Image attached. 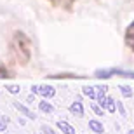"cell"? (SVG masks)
Instances as JSON below:
<instances>
[{
  "label": "cell",
  "mask_w": 134,
  "mask_h": 134,
  "mask_svg": "<svg viewBox=\"0 0 134 134\" xmlns=\"http://www.w3.org/2000/svg\"><path fill=\"white\" fill-rule=\"evenodd\" d=\"M10 56L18 65L25 66L31 59V42L23 31H14L10 40Z\"/></svg>",
  "instance_id": "cell-1"
},
{
  "label": "cell",
  "mask_w": 134,
  "mask_h": 134,
  "mask_svg": "<svg viewBox=\"0 0 134 134\" xmlns=\"http://www.w3.org/2000/svg\"><path fill=\"white\" fill-rule=\"evenodd\" d=\"M113 75H119V77H127V79H134V71H127V70H119V68L98 70L94 77H98V79H108V77H113Z\"/></svg>",
  "instance_id": "cell-2"
},
{
  "label": "cell",
  "mask_w": 134,
  "mask_h": 134,
  "mask_svg": "<svg viewBox=\"0 0 134 134\" xmlns=\"http://www.w3.org/2000/svg\"><path fill=\"white\" fill-rule=\"evenodd\" d=\"M31 92H33V94L42 96V98L51 99V98H54L56 89L52 87V85H33V87H31Z\"/></svg>",
  "instance_id": "cell-3"
},
{
  "label": "cell",
  "mask_w": 134,
  "mask_h": 134,
  "mask_svg": "<svg viewBox=\"0 0 134 134\" xmlns=\"http://www.w3.org/2000/svg\"><path fill=\"white\" fill-rule=\"evenodd\" d=\"M124 40H125V45H127V47H129V49L134 52V21L131 23L129 26H127V28H125Z\"/></svg>",
  "instance_id": "cell-4"
},
{
  "label": "cell",
  "mask_w": 134,
  "mask_h": 134,
  "mask_svg": "<svg viewBox=\"0 0 134 134\" xmlns=\"http://www.w3.org/2000/svg\"><path fill=\"white\" fill-rule=\"evenodd\" d=\"M47 2L51 5H54V7H61V9H65V10H71L77 0H47Z\"/></svg>",
  "instance_id": "cell-5"
},
{
  "label": "cell",
  "mask_w": 134,
  "mask_h": 134,
  "mask_svg": "<svg viewBox=\"0 0 134 134\" xmlns=\"http://www.w3.org/2000/svg\"><path fill=\"white\" fill-rule=\"evenodd\" d=\"M70 111L75 115V117H84V106H82V101L79 99H75L73 103L70 104Z\"/></svg>",
  "instance_id": "cell-6"
},
{
  "label": "cell",
  "mask_w": 134,
  "mask_h": 134,
  "mask_svg": "<svg viewBox=\"0 0 134 134\" xmlns=\"http://www.w3.org/2000/svg\"><path fill=\"white\" fill-rule=\"evenodd\" d=\"M14 108L16 110H19V113H23L26 117V119H30V120H35L37 119V115L33 113V111H31V110H28L25 106V104H21V103H14Z\"/></svg>",
  "instance_id": "cell-7"
},
{
  "label": "cell",
  "mask_w": 134,
  "mask_h": 134,
  "mask_svg": "<svg viewBox=\"0 0 134 134\" xmlns=\"http://www.w3.org/2000/svg\"><path fill=\"white\" fill-rule=\"evenodd\" d=\"M58 129H59L63 134H77L75 127H71V125H70L68 122H65V120H59V122H58Z\"/></svg>",
  "instance_id": "cell-8"
},
{
  "label": "cell",
  "mask_w": 134,
  "mask_h": 134,
  "mask_svg": "<svg viewBox=\"0 0 134 134\" xmlns=\"http://www.w3.org/2000/svg\"><path fill=\"white\" fill-rule=\"evenodd\" d=\"M89 129L94 131L96 134H101L104 131V127H103V124H101V122H98V120H89Z\"/></svg>",
  "instance_id": "cell-9"
},
{
  "label": "cell",
  "mask_w": 134,
  "mask_h": 134,
  "mask_svg": "<svg viewBox=\"0 0 134 134\" xmlns=\"http://www.w3.org/2000/svg\"><path fill=\"white\" fill-rule=\"evenodd\" d=\"M47 79H54V80H61V79H71V80H79V79H84V77H80V75H49Z\"/></svg>",
  "instance_id": "cell-10"
},
{
  "label": "cell",
  "mask_w": 134,
  "mask_h": 134,
  "mask_svg": "<svg viewBox=\"0 0 134 134\" xmlns=\"http://www.w3.org/2000/svg\"><path fill=\"white\" fill-rule=\"evenodd\" d=\"M38 106H40V111H44V113H52L54 111V106L51 103H47V101H40Z\"/></svg>",
  "instance_id": "cell-11"
},
{
  "label": "cell",
  "mask_w": 134,
  "mask_h": 134,
  "mask_svg": "<svg viewBox=\"0 0 134 134\" xmlns=\"http://www.w3.org/2000/svg\"><path fill=\"white\" fill-rule=\"evenodd\" d=\"M104 110H106V111H110V113H115V110H117V103H115L113 98H108V101H106V106H104Z\"/></svg>",
  "instance_id": "cell-12"
},
{
  "label": "cell",
  "mask_w": 134,
  "mask_h": 134,
  "mask_svg": "<svg viewBox=\"0 0 134 134\" xmlns=\"http://www.w3.org/2000/svg\"><path fill=\"white\" fill-rule=\"evenodd\" d=\"M9 77H12L10 75V71H9V68L4 65V63H0V79H9Z\"/></svg>",
  "instance_id": "cell-13"
},
{
  "label": "cell",
  "mask_w": 134,
  "mask_h": 134,
  "mask_svg": "<svg viewBox=\"0 0 134 134\" xmlns=\"http://www.w3.org/2000/svg\"><path fill=\"white\" fill-rule=\"evenodd\" d=\"M120 92H122L124 98H131L132 96V89H131L129 85H120Z\"/></svg>",
  "instance_id": "cell-14"
},
{
  "label": "cell",
  "mask_w": 134,
  "mask_h": 134,
  "mask_svg": "<svg viewBox=\"0 0 134 134\" xmlns=\"http://www.w3.org/2000/svg\"><path fill=\"white\" fill-rule=\"evenodd\" d=\"M96 87H84V94L85 96H89V98H92V99H96V96H98V94H96Z\"/></svg>",
  "instance_id": "cell-15"
},
{
  "label": "cell",
  "mask_w": 134,
  "mask_h": 134,
  "mask_svg": "<svg viewBox=\"0 0 134 134\" xmlns=\"http://www.w3.org/2000/svg\"><path fill=\"white\" fill-rule=\"evenodd\" d=\"M91 108H92V111H94L98 117H103V108H101L98 103H92V104H91Z\"/></svg>",
  "instance_id": "cell-16"
},
{
  "label": "cell",
  "mask_w": 134,
  "mask_h": 134,
  "mask_svg": "<svg viewBox=\"0 0 134 134\" xmlns=\"http://www.w3.org/2000/svg\"><path fill=\"white\" fill-rule=\"evenodd\" d=\"M7 124H9V120L5 119L4 115H0V132H4L7 129Z\"/></svg>",
  "instance_id": "cell-17"
},
{
  "label": "cell",
  "mask_w": 134,
  "mask_h": 134,
  "mask_svg": "<svg viewBox=\"0 0 134 134\" xmlns=\"http://www.w3.org/2000/svg\"><path fill=\"white\" fill-rule=\"evenodd\" d=\"M5 89H7V91H9V92H10V94H18V92H19V85H12V84H10V85H5Z\"/></svg>",
  "instance_id": "cell-18"
},
{
  "label": "cell",
  "mask_w": 134,
  "mask_h": 134,
  "mask_svg": "<svg viewBox=\"0 0 134 134\" xmlns=\"http://www.w3.org/2000/svg\"><path fill=\"white\" fill-rule=\"evenodd\" d=\"M42 131H44V134H58L52 127H49V125H42Z\"/></svg>",
  "instance_id": "cell-19"
},
{
  "label": "cell",
  "mask_w": 134,
  "mask_h": 134,
  "mask_svg": "<svg viewBox=\"0 0 134 134\" xmlns=\"http://www.w3.org/2000/svg\"><path fill=\"white\" fill-rule=\"evenodd\" d=\"M117 108H119L120 115H125V110H124V106H122V103H119V101H117Z\"/></svg>",
  "instance_id": "cell-20"
},
{
  "label": "cell",
  "mask_w": 134,
  "mask_h": 134,
  "mask_svg": "<svg viewBox=\"0 0 134 134\" xmlns=\"http://www.w3.org/2000/svg\"><path fill=\"white\" fill-rule=\"evenodd\" d=\"M127 134H134V131H129V132H127Z\"/></svg>",
  "instance_id": "cell-21"
}]
</instances>
